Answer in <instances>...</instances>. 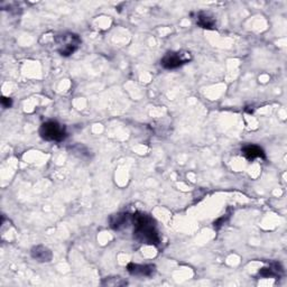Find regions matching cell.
I'll return each instance as SVG.
<instances>
[{
	"instance_id": "cell-1",
	"label": "cell",
	"mask_w": 287,
	"mask_h": 287,
	"mask_svg": "<svg viewBox=\"0 0 287 287\" xmlns=\"http://www.w3.org/2000/svg\"><path fill=\"white\" fill-rule=\"evenodd\" d=\"M131 224L134 226V238L141 244L157 246L161 237L156 229L154 219L150 215L137 212L131 215Z\"/></svg>"
},
{
	"instance_id": "cell-2",
	"label": "cell",
	"mask_w": 287,
	"mask_h": 287,
	"mask_svg": "<svg viewBox=\"0 0 287 287\" xmlns=\"http://www.w3.org/2000/svg\"><path fill=\"white\" fill-rule=\"evenodd\" d=\"M56 50L62 56H70L80 47L82 41L74 33H63L54 39Z\"/></svg>"
},
{
	"instance_id": "cell-3",
	"label": "cell",
	"mask_w": 287,
	"mask_h": 287,
	"mask_svg": "<svg viewBox=\"0 0 287 287\" xmlns=\"http://www.w3.org/2000/svg\"><path fill=\"white\" fill-rule=\"evenodd\" d=\"M41 137L47 142H62L66 138L65 127L58 122H47L41 126Z\"/></svg>"
},
{
	"instance_id": "cell-4",
	"label": "cell",
	"mask_w": 287,
	"mask_h": 287,
	"mask_svg": "<svg viewBox=\"0 0 287 287\" xmlns=\"http://www.w3.org/2000/svg\"><path fill=\"white\" fill-rule=\"evenodd\" d=\"M192 60V55L190 52L180 51V52H168L164 55V58L161 60V64L164 69L174 70L177 67L182 66L183 64L187 63Z\"/></svg>"
},
{
	"instance_id": "cell-5",
	"label": "cell",
	"mask_w": 287,
	"mask_h": 287,
	"mask_svg": "<svg viewBox=\"0 0 287 287\" xmlns=\"http://www.w3.org/2000/svg\"><path fill=\"white\" fill-rule=\"evenodd\" d=\"M128 273L134 275V276L139 277H150L156 273V266L152 265H138V264H129L127 266Z\"/></svg>"
},
{
	"instance_id": "cell-6",
	"label": "cell",
	"mask_w": 287,
	"mask_h": 287,
	"mask_svg": "<svg viewBox=\"0 0 287 287\" xmlns=\"http://www.w3.org/2000/svg\"><path fill=\"white\" fill-rule=\"evenodd\" d=\"M32 257L39 263H50L53 258L52 251L47 247L43 246V245H39V246L33 247L31 251Z\"/></svg>"
},
{
	"instance_id": "cell-7",
	"label": "cell",
	"mask_w": 287,
	"mask_h": 287,
	"mask_svg": "<svg viewBox=\"0 0 287 287\" xmlns=\"http://www.w3.org/2000/svg\"><path fill=\"white\" fill-rule=\"evenodd\" d=\"M110 226L115 230H122L127 228L131 224V215L128 213H117L110 217Z\"/></svg>"
},
{
	"instance_id": "cell-8",
	"label": "cell",
	"mask_w": 287,
	"mask_h": 287,
	"mask_svg": "<svg viewBox=\"0 0 287 287\" xmlns=\"http://www.w3.org/2000/svg\"><path fill=\"white\" fill-rule=\"evenodd\" d=\"M241 152H243L244 156L247 158L248 161H254L256 158H265V153H264V150L260 148L259 146H256V145H247L245 146L243 149H241Z\"/></svg>"
},
{
	"instance_id": "cell-9",
	"label": "cell",
	"mask_w": 287,
	"mask_h": 287,
	"mask_svg": "<svg viewBox=\"0 0 287 287\" xmlns=\"http://www.w3.org/2000/svg\"><path fill=\"white\" fill-rule=\"evenodd\" d=\"M196 22L199 26L205 29H214L215 28V20L207 13H199L196 17Z\"/></svg>"
},
{
	"instance_id": "cell-10",
	"label": "cell",
	"mask_w": 287,
	"mask_h": 287,
	"mask_svg": "<svg viewBox=\"0 0 287 287\" xmlns=\"http://www.w3.org/2000/svg\"><path fill=\"white\" fill-rule=\"evenodd\" d=\"M103 286H111V287H122L126 286L128 283L124 281L123 278L119 276H111V277H105L102 283H101Z\"/></svg>"
},
{
	"instance_id": "cell-11",
	"label": "cell",
	"mask_w": 287,
	"mask_h": 287,
	"mask_svg": "<svg viewBox=\"0 0 287 287\" xmlns=\"http://www.w3.org/2000/svg\"><path fill=\"white\" fill-rule=\"evenodd\" d=\"M278 271H282V269H278V264H274L273 266L262 268L259 270V275L262 277H277L279 276Z\"/></svg>"
},
{
	"instance_id": "cell-12",
	"label": "cell",
	"mask_w": 287,
	"mask_h": 287,
	"mask_svg": "<svg viewBox=\"0 0 287 287\" xmlns=\"http://www.w3.org/2000/svg\"><path fill=\"white\" fill-rule=\"evenodd\" d=\"M1 104H2L3 108H10L11 104H13V100H11L10 98L2 97L1 98Z\"/></svg>"
}]
</instances>
